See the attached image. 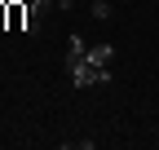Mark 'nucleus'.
<instances>
[{"mask_svg": "<svg viewBox=\"0 0 159 150\" xmlns=\"http://www.w3.org/2000/svg\"><path fill=\"white\" fill-rule=\"evenodd\" d=\"M84 58H89V44H84V35H71V40H66V62H62V66L71 71V66H80Z\"/></svg>", "mask_w": 159, "mask_h": 150, "instance_id": "obj_1", "label": "nucleus"}, {"mask_svg": "<svg viewBox=\"0 0 159 150\" xmlns=\"http://www.w3.org/2000/svg\"><path fill=\"white\" fill-rule=\"evenodd\" d=\"M27 18H31L27 0H13V5H9V27H13V31H27Z\"/></svg>", "mask_w": 159, "mask_h": 150, "instance_id": "obj_2", "label": "nucleus"}, {"mask_svg": "<svg viewBox=\"0 0 159 150\" xmlns=\"http://www.w3.org/2000/svg\"><path fill=\"white\" fill-rule=\"evenodd\" d=\"M89 62L93 66H111L115 62V44H89Z\"/></svg>", "mask_w": 159, "mask_h": 150, "instance_id": "obj_3", "label": "nucleus"}, {"mask_svg": "<svg viewBox=\"0 0 159 150\" xmlns=\"http://www.w3.org/2000/svg\"><path fill=\"white\" fill-rule=\"evenodd\" d=\"M27 9H31V18H35V22H44V18L57 9V0H27Z\"/></svg>", "mask_w": 159, "mask_h": 150, "instance_id": "obj_4", "label": "nucleus"}, {"mask_svg": "<svg viewBox=\"0 0 159 150\" xmlns=\"http://www.w3.org/2000/svg\"><path fill=\"white\" fill-rule=\"evenodd\" d=\"M93 18H97V22H111V18H115V5H111V0H93Z\"/></svg>", "mask_w": 159, "mask_h": 150, "instance_id": "obj_5", "label": "nucleus"}, {"mask_svg": "<svg viewBox=\"0 0 159 150\" xmlns=\"http://www.w3.org/2000/svg\"><path fill=\"white\" fill-rule=\"evenodd\" d=\"M0 27H9V5L0 0Z\"/></svg>", "mask_w": 159, "mask_h": 150, "instance_id": "obj_6", "label": "nucleus"}]
</instances>
